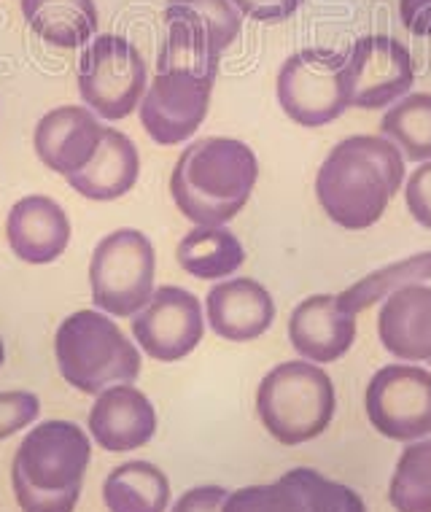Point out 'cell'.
<instances>
[{"instance_id":"7c38bea8","label":"cell","mask_w":431,"mask_h":512,"mask_svg":"<svg viewBox=\"0 0 431 512\" xmlns=\"http://www.w3.org/2000/svg\"><path fill=\"white\" fill-rule=\"evenodd\" d=\"M130 327L143 354L157 362H178L203 340L205 313L192 292L181 286H159L149 305L132 316Z\"/></svg>"},{"instance_id":"ba28073f","label":"cell","mask_w":431,"mask_h":512,"mask_svg":"<svg viewBox=\"0 0 431 512\" xmlns=\"http://www.w3.org/2000/svg\"><path fill=\"white\" fill-rule=\"evenodd\" d=\"M343 68L345 52L326 46H308L286 57L275 84L283 114L310 130L340 119L351 108Z\"/></svg>"},{"instance_id":"ffe728a7","label":"cell","mask_w":431,"mask_h":512,"mask_svg":"<svg viewBox=\"0 0 431 512\" xmlns=\"http://www.w3.org/2000/svg\"><path fill=\"white\" fill-rule=\"evenodd\" d=\"M321 480L324 475L316 469L297 467L275 483L232 491L221 512H324Z\"/></svg>"},{"instance_id":"484cf974","label":"cell","mask_w":431,"mask_h":512,"mask_svg":"<svg viewBox=\"0 0 431 512\" xmlns=\"http://www.w3.org/2000/svg\"><path fill=\"white\" fill-rule=\"evenodd\" d=\"M396 512H431V432L407 445L388 486Z\"/></svg>"},{"instance_id":"f1b7e54d","label":"cell","mask_w":431,"mask_h":512,"mask_svg":"<svg viewBox=\"0 0 431 512\" xmlns=\"http://www.w3.org/2000/svg\"><path fill=\"white\" fill-rule=\"evenodd\" d=\"M405 203L410 216L421 227L431 230V159L421 162L418 170H413V176L407 178Z\"/></svg>"},{"instance_id":"4fadbf2b","label":"cell","mask_w":431,"mask_h":512,"mask_svg":"<svg viewBox=\"0 0 431 512\" xmlns=\"http://www.w3.org/2000/svg\"><path fill=\"white\" fill-rule=\"evenodd\" d=\"M103 135L106 127L97 122L92 108L60 106L41 116L33 143L46 168L68 178L81 173L92 162L103 143Z\"/></svg>"},{"instance_id":"2e32d148","label":"cell","mask_w":431,"mask_h":512,"mask_svg":"<svg viewBox=\"0 0 431 512\" xmlns=\"http://www.w3.org/2000/svg\"><path fill=\"white\" fill-rule=\"evenodd\" d=\"M205 316L219 337L229 343H248L273 327V294L254 278L221 281L205 297Z\"/></svg>"},{"instance_id":"7a4b0ae2","label":"cell","mask_w":431,"mask_h":512,"mask_svg":"<svg viewBox=\"0 0 431 512\" xmlns=\"http://www.w3.org/2000/svg\"><path fill=\"white\" fill-rule=\"evenodd\" d=\"M259 181V159L251 146L235 138H200L181 151L170 195L197 227H224L251 200Z\"/></svg>"},{"instance_id":"44dd1931","label":"cell","mask_w":431,"mask_h":512,"mask_svg":"<svg viewBox=\"0 0 431 512\" xmlns=\"http://www.w3.org/2000/svg\"><path fill=\"white\" fill-rule=\"evenodd\" d=\"M27 27L44 44L57 49H79L97 33L95 0H22Z\"/></svg>"},{"instance_id":"52a82bcc","label":"cell","mask_w":431,"mask_h":512,"mask_svg":"<svg viewBox=\"0 0 431 512\" xmlns=\"http://www.w3.org/2000/svg\"><path fill=\"white\" fill-rule=\"evenodd\" d=\"M216 76V71L197 65L157 60V76L138 106L143 130L151 141L159 146L189 141L208 116Z\"/></svg>"},{"instance_id":"4316f807","label":"cell","mask_w":431,"mask_h":512,"mask_svg":"<svg viewBox=\"0 0 431 512\" xmlns=\"http://www.w3.org/2000/svg\"><path fill=\"white\" fill-rule=\"evenodd\" d=\"M165 14L192 19L194 25L211 33L221 52H227L229 46L238 41L240 25H243V14L232 0H168Z\"/></svg>"},{"instance_id":"6da1fadb","label":"cell","mask_w":431,"mask_h":512,"mask_svg":"<svg viewBox=\"0 0 431 512\" xmlns=\"http://www.w3.org/2000/svg\"><path fill=\"white\" fill-rule=\"evenodd\" d=\"M405 157L383 135H351L326 154L316 173V200L343 230H370L399 195Z\"/></svg>"},{"instance_id":"9a60e30c","label":"cell","mask_w":431,"mask_h":512,"mask_svg":"<svg viewBox=\"0 0 431 512\" xmlns=\"http://www.w3.org/2000/svg\"><path fill=\"white\" fill-rule=\"evenodd\" d=\"M289 340L308 362L332 364L356 343V316L340 308L335 294H313L291 310Z\"/></svg>"},{"instance_id":"ac0fdd59","label":"cell","mask_w":431,"mask_h":512,"mask_svg":"<svg viewBox=\"0 0 431 512\" xmlns=\"http://www.w3.org/2000/svg\"><path fill=\"white\" fill-rule=\"evenodd\" d=\"M380 345L402 362H431V286L413 283L383 300Z\"/></svg>"},{"instance_id":"cb8c5ba5","label":"cell","mask_w":431,"mask_h":512,"mask_svg":"<svg viewBox=\"0 0 431 512\" xmlns=\"http://www.w3.org/2000/svg\"><path fill=\"white\" fill-rule=\"evenodd\" d=\"M426 281H431V251L407 256V259H399L394 265L380 267V270L370 273L367 278H361L353 286H348L343 294H337V302H340L343 310L359 316V313L370 310L372 305H378V302H383L386 297L399 292V289Z\"/></svg>"},{"instance_id":"836d02e7","label":"cell","mask_w":431,"mask_h":512,"mask_svg":"<svg viewBox=\"0 0 431 512\" xmlns=\"http://www.w3.org/2000/svg\"><path fill=\"white\" fill-rule=\"evenodd\" d=\"M429 364H431V362H429Z\"/></svg>"},{"instance_id":"e0dca14e","label":"cell","mask_w":431,"mask_h":512,"mask_svg":"<svg viewBox=\"0 0 431 512\" xmlns=\"http://www.w3.org/2000/svg\"><path fill=\"white\" fill-rule=\"evenodd\" d=\"M6 240L27 265H49L71 243V221L52 197L27 195L9 211Z\"/></svg>"},{"instance_id":"d6986e66","label":"cell","mask_w":431,"mask_h":512,"mask_svg":"<svg viewBox=\"0 0 431 512\" xmlns=\"http://www.w3.org/2000/svg\"><path fill=\"white\" fill-rule=\"evenodd\" d=\"M141 176V154L135 143L119 130L106 127L103 143L81 173L68 176V184L87 200L111 203L130 192Z\"/></svg>"},{"instance_id":"83f0119b","label":"cell","mask_w":431,"mask_h":512,"mask_svg":"<svg viewBox=\"0 0 431 512\" xmlns=\"http://www.w3.org/2000/svg\"><path fill=\"white\" fill-rule=\"evenodd\" d=\"M41 413V402L33 391H0V440L22 432Z\"/></svg>"},{"instance_id":"d4e9b609","label":"cell","mask_w":431,"mask_h":512,"mask_svg":"<svg viewBox=\"0 0 431 512\" xmlns=\"http://www.w3.org/2000/svg\"><path fill=\"white\" fill-rule=\"evenodd\" d=\"M380 135L402 151L410 162H429L431 159V95L413 92L399 98L388 108Z\"/></svg>"},{"instance_id":"1f68e13d","label":"cell","mask_w":431,"mask_h":512,"mask_svg":"<svg viewBox=\"0 0 431 512\" xmlns=\"http://www.w3.org/2000/svg\"><path fill=\"white\" fill-rule=\"evenodd\" d=\"M402 25L418 38H431V0H399Z\"/></svg>"},{"instance_id":"5bb4252c","label":"cell","mask_w":431,"mask_h":512,"mask_svg":"<svg viewBox=\"0 0 431 512\" xmlns=\"http://www.w3.org/2000/svg\"><path fill=\"white\" fill-rule=\"evenodd\" d=\"M89 432L103 451H138L157 434V410L132 383H116L97 394L89 410Z\"/></svg>"},{"instance_id":"8992f818","label":"cell","mask_w":431,"mask_h":512,"mask_svg":"<svg viewBox=\"0 0 431 512\" xmlns=\"http://www.w3.org/2000/svg\"><path fill=\"white\" fill-rule=\"evenodd\" d=\"M157 256L141 230H116L100 240L89 262V289L97 308L114 318H132L154 297Z\"/></svg>"},{"instance_id":"5b68a950","label":"cell","mask_w":431,"mask_h":512,"mask_svg":"<svg viewBox=\"0 0 431 512\" xmlns=\"http://www.w3.org/2000/svg\"><path fill=\"white\" fill-rule=\"evenodd\" d=\"M335 410V383L308 359L273 367L256 391L259 421L281 445H302L321 437Z\"/></svg>"},{"instance_id":"7402d4cb","label":"cell","mask_w":431,"mask_h":512,"mask_svg":"<svg viewBox=\"0 0 431 512\" xmlns=\"http://www.w3.org/2000/svg\"><path fill=\"white\" fill-rule=\"evenodd\" d=\"M181 270L200 281H221L235 275L246 262V248L227 227H197L181 238L176 248Z\"/></svg>"},{"instance_id":"3957f363","label":"cell","mask_w":431,"mask_h":512,"mask_svg":"<svg viewBox=\"0 0 431 512\" xmlns=\"http://www.w3.org/2000/svg\"><path fill=\"white\" fill-rule=\"evenodd\" d=\"M92 459V442L79 424L44 421L19 442L11 486L22 512H73Z\"/></svg>"},{"instance_id":"8fae6325","label":"cell","mask_w":431,"mask_h":512,"mask_svg":"<svg viewBox=\"0 0 431 512\" xmlns=\"http://www.w3.org/2000/svg\"><path fill=\"white\" fill-rule=\"evenodd\" d=\"M364 407L383 437L413 442L431 432V372L413 364H386L372 375Z\"/></svg>"},{"instance_id":"f546056e","label":"cell","mask_w":431,"mask_h":512,"mask_svg":"<svg viewBox=\"0 0 431 512\" xmlns=\"http://www.w3.org/2000/svg\"><path fill=\"white\" fill-rule=\"evenodd\" d=\"M243 17H251L256 22H267V25H278L294 17L305 0H232Z\"/></svg>"},{"instance_id":"30bf717a","label":"cell","mask_w":431,"mask_h":512,"mask_svg":"<svg viewBox=\"0 0 431 512\" xmlns=\"http://www.w3.org/2000/svg\"><path fill=\"white\" fill-rule=\"evenodd\" d=\"M348 106L380 111L405 98L415 81L413 54L394 36H361L345 52Z\"/></svg>"},{"instance_id":"9c48e42d","label":"cell","mask_w":431,"mask_h":512,"mask_svg":"<svg viewBox=\"0 0 431 512\" xmlns=\"http://www.w3.org/2000/svg\"><path fill=\"white\" fill-rule=\"evenodd\" d=\"M149 71L143 54L124 36L92 38L81 52L79 92L81 100L103 119H124L141 106L146 95Z\"/></svg>"},{"instance_id":"d6a6232c","label":"cell","mask_w":431,"mask_h":512,"mask_svg":"<svg viewBox=\"0 0 431 512\" xmlns=\"http://www.w3.org/2000/svg\"><path fill=\"white\" fill-rule=\"evenodd\" d=\"M3 359H6V348H3V340H0V367H3Z\"/></svg>"},{"instance_id":"277c9868","label":"cell","mask_w":431,"mask_h":512,"mask_svg":"<svg viewBox=\"0 0 431 512\" xmlns=\"http://www.w3.org/2000/svg\"><path fill=\"white\" fill-rule=\"evenodd\" d=\"M54 354L65 383L81 394H100L141 375V351L116 327L114 318L97 310H76L62 321Z\"/></svg>"},{"instance_id":"4dcf8cb0","label":"cell","mask_w":431,"mask_h":512,"mask_svg":"<svg viewBox=\"0 0 431 512\" xmlns=\"http://www.w3.org/2000/svg\"><path fill=\"white\" fill-rule=\"evenodd\" d=\"M227 494V488L221 486L189 488L184 496H178V502L173 504L170 512H221Z\"/></svg>"},{"instance_id":"603a6c76","label":"cell","mask_w":431,"mask_h":512,"mask_svg":"<svg viewBox=\"0 0 431 512\" xmlns=\"http://www.w3.org/2000/svg\"><path fill=\"white\" fill-rule=\"evenodd\" d=\"M103 499L108 512H165L170 480L151 461H127L106 477Z\"/></svg>"}]
</instances>
